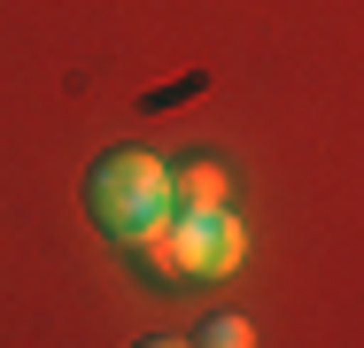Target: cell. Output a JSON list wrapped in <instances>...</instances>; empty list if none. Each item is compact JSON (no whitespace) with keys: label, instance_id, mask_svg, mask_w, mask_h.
<instances>
[{"label":"cell","instance_id":"obj_2","mask_svg":"<svg viewBox=\"0 0 364 348\" xmlns=\"http://www.w3.org/2000/svg\"><path fill=\"white\" fill-rule=\"evenodd\" d=\"M147 256L178 278H232L248 256V224L232 209H186V217H171L163 240H147Z\"/></svg>","mask_w":364,"mask_h":348},{"label":"cell","instance_id":"obj_5","mask_svg":"<svg viewBox=\"0 0 364 348\" xmlns=\"http://www.w3.org/2000/svg\"><path fill=\"white\" fill-rule=\"evenodd\" d=\"M140 348H194V341H171V333H155V341H140Z\"/></svg>","mask_w":364,"mask_h":348},{"label":"cell","instance_id":"obj_4","mask_svg":"<svg viewBox=\"0 0 364 348\" xmlns=\"http://www.w3.org/2000/svg\"><path fill=\"white\" fill-rule=\"evenodd\" d=\"M194 348H256V333H248V317H232V310H218V317H202V333H194Z\"/></svg>","mask_w":364,"mask_h":348},{"label":"cell","instance_id":"obj_3","mask_svg":"<svg viewBox=\"0 0 364 348\" xmlns=\"http://www.w3.org/2000/svg\"><path fill=\"white\" fill-rule=\"evenodd\" d=\"M225 194H232V178H225L218 155H194V163L171 170V202H178V217H186V209H225Z\"/></svg>","mask_w":364,"mask_h":348},{"label":"cell","instance_id":"obj_1","mask_svg":"<svg viewBox=\"0 0 364 348\" xmlns=\"http://www.w3.org/2000/svg\"><path fill=\"white\" fill-rule=\"evenodd\" d=\"M85 209H93V224L117 248L163 240L171 217H178V202H171V163H155L147 147H109L93 163V178H85Z\"/></svg>","mask_w":364,"mask_h":348}]
</instances>
